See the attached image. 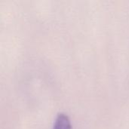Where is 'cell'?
Wrapping results in <instances>:
<instances>
[{"label": "cell", "instance_id": "obj_1", "mask_svg": "<svg viewBox=\"0 0 129 129\" xmlns=\"http://www.w3.org/2000/svg\"><path fill=\"white\" fill-rule=\"evenodd\" d=\"M52 129H73L69 117L63 113H58L54 122Z\"/></svg>", "mask_w": 129, "mask_h": 129}]
</instances>
